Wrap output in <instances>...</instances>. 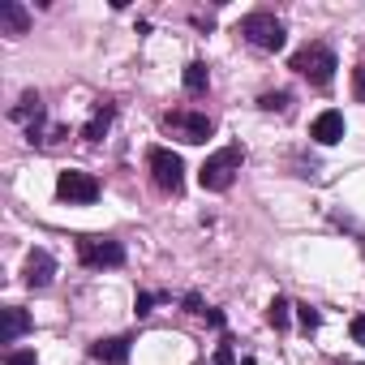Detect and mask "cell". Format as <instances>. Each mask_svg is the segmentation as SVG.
I'll return each mask as SVG.
<instances>
[{
    "instance_id": "1",
    "label": "cell",
    "mask_w": 365,
    "mask_h": 365,
    "mask_svg": "<svg viewBox=\"0 0 365 365\" xmlns=\"http://www.w3.org/2000/svg\"><path fill=\"white\" fill-rule=\"evenodd\" d=\"M241 163H245V150L232 142V146H224V150H215L202 168H198V180H202V190H211V194H224V190H232V180H237V172H241Z\"/></svg>"
},
{
    "instance_id": "2",
    "label": "cell",
    "mask_w": 365,
    "mask_h": 365,
    "mask_svg": "<svg viewBox=\"0 0 365 365\" xmlns=\"http://www.w3.org/2000/svg\"><path fill=\"white\" fill-rule=\"evenodd\" d=\"M237 35H241L250 48H258V52H279L284 39H288L284 22H279L275 14H245V18L237 22Z\"/></svg>"
},
{
    "instance_id": "3",
    "label": "cell",
    "mask_w": 365,
    "mask_h": 365,
    "mask_svg": "<svg viewBox=\"0 0 365 365\" xmlns=\"http://www.w3.org/2000/svg\"><path fill=\"white\" fill-rule=\"evenodd\" d=\"M292 69L305 78V82H314V86H331V78H335V52L327 48V43H305L297 56H292Z\"/></svg>"
},
{
    "instance_id": "4",
    "label": "cell",
    "mask_w": 365,
    "mask_h": 365,
    "mask_svg": "<svg viewBox=\"0 0 365 365\" xmlns=\"http://www.w3.org/2000/svg\"><path fill=\"white\" fill-rule=\"evenodd\" d=\"M146 168H150V180H155L163 194H180V185H185V163H180L176 150L150 146V150H146Z\"/></svg>"
},
{
    "instance_id": "5",
    "label": "cell",
    "mask_w": 365,
    "mask_h": 365,
    "mask_svg": "<svg viewBox=\"0 0 365 365\" xmlns=\"http://www.w3.org/2000/svg\"><path fill=\"white\" fill-rule=\"evenodd\" d=\"M163 129H168L172 138H180V142L198 146V142H207V138H211V116L190 112V108H176V112H163Z\"/></svg>"
},
{
    "instance_id": "6",
    "label": "cell",
    "mask_w": 365,
    "mask_h": 365,
    "mask_svg": "<svg viewBox=\"0 0 365 365\" xmlns=\"http://www.w3.org/2000/svg\"><path fill=\"white\" fill-rule=\"evenodd\" d=\"M78 262L82 267H120L125 262V245L112 241V237H82L78 241Z\"/></svg>"
},
{
    "instance_id": "7",
    "label": "cell",
    "mask_w": 365,
    "mask_h": 365,
    "mask_svg": "<svg viewBox=\"0 0 365 365\" xmlns=\"http://www.w3.org/2000/svg\"><path fill=\"white\" fill-rule=\"evenodd\" d=\"M56 194H61V202H69V207H91L95 198H99V180L91 176V172H61L56 176Z\"/></svg>"
},
{
    "instance_id": "8",
    "label": "cell",
    "mask_w": 365,
    "mask_h": 365,
    "mask_svg": "<svg viewBox=\"0 0 365 365\" xmlns=\"http://www.w3.org/2000/svg\"><path fill=\"white\" fill-rule=\"evenodd\" d=\"M18 125H26V133H31V142H43V99L35 95V91H26L22 99H18V108L9 112Z\"/></svg>"
},
{
    "instance_id": "9",
    "label": "cell",
    "mask_w": 365,
    "mask_h": 365,
    "mask_svg": "<svg viewBox=\"0 0 365 365\" xmlns=\"http://www.w3.org/2000/svg\"><path fill=\"white\" fill-rule=\"evenodd\" d=\"M52 275H56V258H52L48 250H31V254H26V267H22L26 288H48Z\"/></svg>"
},
{
    "instance_id": "10",
    "label": "cell",
    "mask_w": 365,
    "mask_h": 365,
    "mask_svg": "<svg viewBox=\"0 0 365 365\" xmlns=\"http://www.w3.org/2000/svg\"><path fill=\"white\" fill-rule=\"evenodd\" d=\"M309 138H314L318 146H335V142H344V112H335V108L318 112L314 125H309Z\"/></svg>"
},
{
    "instance_id": "11",
    "label": "cell",
    "mask_w": 365,
    "mask_h": 365,
    "mask_svg": "<svg viewBox=\"0 0 365 365\" xmlns=\"http://www.w3.org/2000/svg\"><path fill=\"white\" fill-rule=\"evenodd\" d=\"M31 331V314L22 305H5L0 309V344H18Z\"/></svg>"
},
{
    "instance_id": "12",
    "label": "cell",
    "mask_w": 365,
    "mask_h": 365,
    "mask_svg": "<svg viewBox=\"0 0 365 365\" xmlns=\"http://www.w3.org/2000/svg\"><path fill=\"white\" fill-rule=\"evenodd\" d=\"M31 31V14L18 0H0V35H26Z\"/></svg>"
},
{
    "instance_id": "13",
    "label": "cell",
    "mask_w": 365,
    "mask_h": 365,
    "mask_svg": "<svg viewBox=\"0 0 365 365\" xmlns=\"http://www.w3.org/2000/svg\"><path fill=\"white\" fill-rule=\"evenodd\" d=\"M91 356L103 361V365H125V361H129V339H125V335H116V339H95V344H91Z\"/></svg>"
},
{
    "instance_id": "14",
    "label": "cell",
    "mask_w": 365,
    "mask_h": 365,
    "mask_svg": "<svg viewBox=\"0 0 365 365\" xmlns=\"http://www.w3.org/2000/svg\"><path fill=\"white\" fill-rule=\"evenodd\" d=\"M112 112H116V108H112L108 99H99V103H95V112H91V120L82 125V138H86L91 146H95V142H99V138L108 133V125H112Z\"/></svg>"
},
{
    "instance_id": "15",
    "label": "cell",
    "mask_w": 365,
    "mask_h": 365,
    "mask_svg": "<svg viewBox=\"0 0 365 365\" xmlns=\"http://www.w3.org/2000/svg\"><path fill=\"white\" fill-rule=\"evenodd\" d=\"M207 86H211L207 65H202V61H190V65H185V91H190V95H207Z\"/></svg>"
},
{
    "instance_id": "16",
    "label": "cell",
    "mask_w": 365,
    "mask_h": 365,
    "mask_svg": "<svg viewBox=\"0 0 365 365\" xmlns=\"http://www.w3.org/2000/svg\"><path fill=\"white\" fill-rule=\"evenodd\" d=\"M288 318H292V305H288L284 297H275V301L267 305V322H271L275 331H288Z\"/></svg>"
},
{
    "instance_id": "17",
    "label": "cell",
    "mask_w": 365,
    "mask_h": 365,
    "mask_svg": "<svg viewBox=\"0 0 365 365\" xmlns=\"http://www.w3.org/2000/svg\"><path fill=\"white\" fill-rule=\"evenodd\" d=\"M288 103H292V95H288V91H267V95L258 99V108H262V112H288Z\"/></svg>"
},
{
    "instance_id": "18",
    "label": "cell",
    "mask_w": 365,
    "mask_h": 365,
    "mask_svg": "<svg viewBox=\"0 0 365 365\" xmlns=\"http://www.w3.org/2000/svg\"><path fill=\"white\" fill-rule=\"evenodd\" d=\"M163 301V292H138V301H133V309H138V318H146L155 305Z\"/></svg>"
},
{
    "instance_id": "19",
    "label": "cell",
    "mask_w": 365,
    "mask_h": 365,
    "mask_svg": "<svg viewBox=\"0 0 365 365\" xmlns=\"http://www.w3.org/2000/svg\"><path fill=\"white\" fill-rule=\"evenodd\" d=\"M297 318H301L305 331H318V322H322V314H318L314 305H297Z\"/></svg>"
},
{
    "instance_id": "20",
    "label": "cell",
    "mask_w": 365,
    "mask_h": 365,
    "mask_svg": "<svg viewBox=\"0 0 365 365\" xmlns=\"http://www.w3.org/2000/svg\"><path fill=\"white\" fill-rule=\"evenodd\" d=\"M352 99H356V103H365V65H356V69H352Z\"/></svg>"
},
{
    "instance_id": "21",
    "label": "cell",
    "mask_w": 365,
    "mask_h": 365,
    "mask_svg": "<svg viewBox=\"0 0 365 365\" xmlns=\"http://www.w3.org/2000/svg\"><path fill=\"white\" fill-rule=\"evenodd\" d=\"M215 365H237V352L228 348V339H224V344L215 348Z\"/></svg>"
},
{
    "instance_id": "22",
    "label": "cell",
    "mask_w": 365,
    "mask_h": 365,
    "mask_svg": "<svg viewBox=\"0 0 365 365\" xmlns=\"http://www.w3.org/2000/svg\"><path fill=\"white\" fill-rule=\"evenodd\" d=\"M348 331H352V339H356V344H365V314H356Z\"/></svg>"
},
{
    "instance_id": "23",
    "label": "cell",
    "mask_w": 365,
    "mask_h": 365,
    "mask_svg": "<svg viewBox=\"0 0 365 365\" xmlns=\"http://www.w3.org/2000/svg\"><path fill=\"white\" fill-rule=\"evenodd\" d=\"M5 365H35V352H31V348H26V352H9Z\"/></svg>"
},
{
    "instance_id": "24",
    "label": "cell",
    "mask_w": 365,
    "mask_h": 365,
    "mask_svg": "<svg viewBox=\"0 0 365 365\" xmlns=\"http://www.w3.org/2000/svg\"><path fill=\"white\" fill-rule=\"evenodd\" d=\"M202 318H207V322H211V327H224V314H220V309H207V314H202Z\"/></svg>"
},
{
    "instance_id": "25",
    "label": "cell",
    "mask_w": 365,
    "mask_h": 365,
    "mask_svg": "<svg viewBox=\"0 0 365 365\" xmlns=\"http://www.w3.org/2000/svg\"><path fill=\"white\" fill-rule=\"evenodd\" d=\"M348 365H356V361H348Z\"/></svg>"
}]
</instances>
